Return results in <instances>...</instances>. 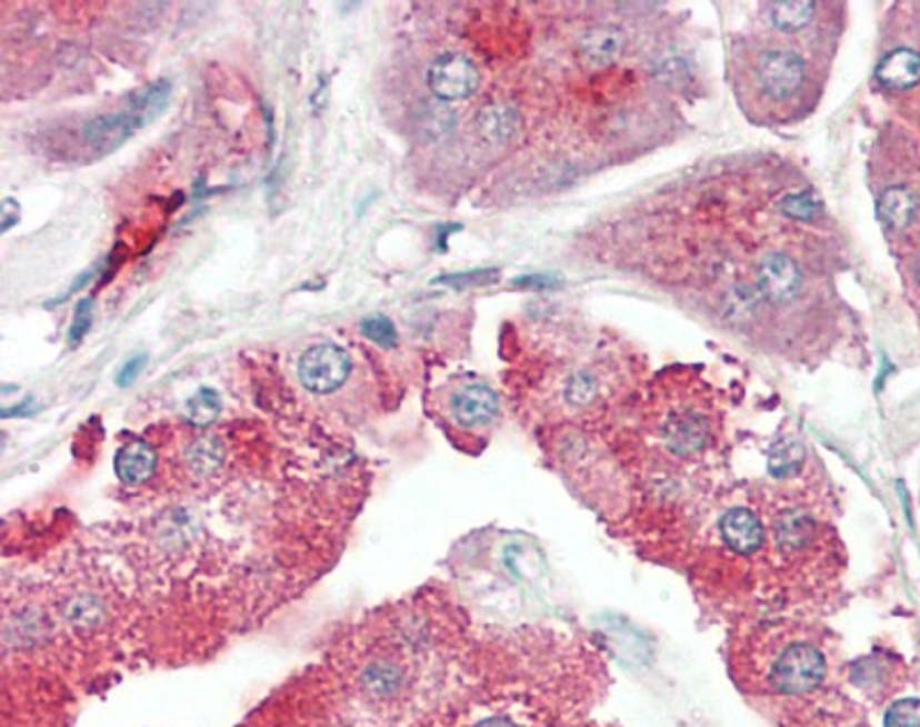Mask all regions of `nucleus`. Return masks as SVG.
<instances>
[{"instance_id":"14","label":"nucleus","mask_w":920,"mask_h":727,"mask_svg":"<svg viewBox=\"0 0 920 727\" xmlns=\"http://www.w3.org/2000/svg\"><path fill=\"white\" fill-rule=\"evenodd\" d=\"M184 412L193 426H210L221 415V396L210 387L199 389L189 396Z\"/></svg>"},{"instance_id":"20","label":"nucleus","mask_w":920,"mask_h":727,"mask_svg":"<svg viewBox=\"0 0 920 727\" xmlns=\"http://www.w3.org/2000/svg\"><path fill=\"white\" fill-rule=\"evenodd\" d=\"M361 332H364L373 343H378L382 348H391V346H397V341H399L397 327H393V322L384 316H373V318L361 322Z\"/></svg>"},{"instance_id":"5","label":"nucleus","mask_w":920,"mask_h":727,"mask_svg":"<svg viewBox=\"0 0 920 727\" xmlns=\"http://www.w3.org/2000/svg\"><path fill=\"white\" fill-rule=\"evenodd\" d=\"M479 83V68L463 53H444L429 68V88L447 102L472 97Z\"/></svg>"},{"instance_id":"2","label":"nucleus","mask_w":920,"mask_h":727,"mask_svg":"<svg viewBox=\"0 0 920 727\" xmlns=\"http://www.w3.org/2000/svg\"><path fill=\"white\" fill-rule=\"evenodd\" d=\"M750 77L764 97H769L776 104H782L790 102V99L803 88L806 62L792 49L769 47L752 58Z\"/></svg>"},{"instance_id":"16","label":"nucleus","mask_w":920,"mask_h":727,"mask_svg":"<svg viewBox=\"0 0 920 727\" xmlns=\"http://www.w3.org/2000/svg\"><path fill=\"white\" fill-rule=\"evenodd\" d=\"M814 17V3H778L773 6L771 21L782 32H799Z\"/></svg>"},{"instance_id":"19","label":"nucleus","mask_w":920,"mask_h":727,"mask_svg":"<svg viewBox=\"0 0 920 727\" xmlns=\"http://www.w3.org/2000/svg\"><path fill=\"white\" fill-rule=\"evenodd\" d=\"M886 727H920V700L907 698L889 707L883 716Z\"/></svg>"},{"instance_id":"8","label":"nucleus","mask_w":920,"mask_h":727,"mask_svg":"<svg viewBox=\"0 0 920 727\" xmlns=\"http://www.w3.org/2000/svg\"><path fill=\"white\" fill-rule=\"evenodd\" d=\"M803 277L797 262L787 253H769L758 268V288L773 305H787L797 300Z\"/></svg>"},{"instance_id":"3","label":"nucleus","mask_w":920,"mask_h":727,"mask_svg":"<svg viewBox=\"0 0 920 727\" xmlns=\"http://www.w3.org/2000/svg\"><path fill=\"white\" fill-rule=\"evenodd\" d=\"M350 355L334 343H320L309 348L298 364L302 385L313 394H332L341 389L350 378Z\"/></svg>"},{"instance_id":"21","label":"nucleus","mask_w":920,"mask_h":727,"mask_svg":"<svg viewBox=\"0 0 920 727\" xmlns=\"http://www.w3.org/2000/svg\"><path fill=\"white\" fill-rule=\"evenodd\" d=\"M617 49H619V38H617V32H610V30L594 32V36H591L584 44V51L589 53V58L597 62H608L617 53Z\"/></svg>"},{"instance_id":"17","label":"nucleus","mask_w":920,"mask_h":727,"mask_svg":"<svg viewBox=\"0 0 920 727\" xmlns=\"http://www.w3.org/2000/svg\"><path fill=\"white\" fill-rule=\"evenodd\" d=\"M803 447L794 440L780 442L769 456V470L773 477H790L803 466Z\"/></svg>"},{"instance_id":"12","label":"nucleus","mask_w":920,"mask_h":727,"mask_svg":"<svg viewBox=\"0 0 920 727\" xmlns=\"http://www.w3.org/2000/svg\"><path fill=\"white\" fill-rule=\"evenodd\" d=\"M879 219L886 228L891 230H904L918 212V198L907 187H891L879 196L877 203Z\"/></svg>"},{"instance_id":"25","label":"nucleus","mask_w":920,"mask_h":727,"mask_svg":"<svg viewBox=\"0 0 920 727\" xmlns=\"http://www.w3.org/2000/svg\"><path fill=\"white\" fill-rule=\"evenodd\" d=\"M146 361H148V357H146V355L131 357V359L124 364V367L120 369V374H118V385H120V387H129L131 382H134V380L139 378V374L143 371Z\"/></svg>"},{"instance_id":"18","label":"nucleus","mask_w":920,"mask_h":727,"mask_svg":"<svg viewBox=\"0 0 920 727\" xmlns=\"http://www.w3.org/2000/svg\"><path fill=\"white\" fill-rule=\"evenodd\" d=\"M597 394H599V380L594 378V374H591V371H578L567 382V389H564L567 401L571 406H578V408H582V406L594 401Z\"/></svg>"},{"instance_id":"28","label":"nucleus","mask_w":920,"mask_h":727,"mask_svg":"<svg viewBox=\"0 0 920 727\" xmlns=\"http://www.w3.org/2000/svg\"><path fill=\"white\" fill-rule=\"evenodd\" d=\"M918 279H920V262H918Z\"/></svg>"},{"instance_id":"10","label":"nucleus","mask_w":920,"mask_h":727,"mask_svg":"<svg viewBox=\"0 0 920 727\" xmlns=\"http://www.w3.org/2000/svg\"><path fill=\"white\" fill-rule=\"evenodd\" d=\"M113 466H116V475L120 477V481L139 486V484H146L154 475L157 451L148 442L134 440V442L124 445L116 454Z\"/></svg>"},{"instance_id":"11","label":"nucleus","mask_w":920,"mask_h":727,"mask_svg":"<svg viewBox=\"0 0 920 727\" xmlns=\"http://www.w3.org/2000/svg\"><path fill=\"white\" fill-rule=\"evenodd\" d=\"M877 79L881 86L893 90L916 86L920 81V53H916L913 49L891 51L879 62Z\"/></svg>"},{"instance_id":"6","label":"nucleus","mask_w":920,"mask_h":727,"mask_svg":"<svg viewBox=\"0 0 920 727\" xmlns=\"http://www.w3.org/2000/svg\"><path fill=\"white\" fill-rule=\"evenodd\" d=\"M148 122L150 118L146 116V111L134 102V99H129V107L124 111L107 113V116L86 122L83 137L92 146H100L102 150H113L134 137L137 131Z\"/></svg>"},{"instance_id":"13","label":"nucleus","mask_w":920,"mask_h":727,"mask_svg":"<svg viewBox=\"0 0 920 727\" xmlns=\"http://www.w3.org/2000/svg\"><path fill=\"white\" fill-rule=\"evenodd\" d=\"M520 113L509 104H490L479 111L477 129L488 143H507L516 137Z\"/></svg>"},{"instance_id":"4","label":"nucleus","mask_w":920,"mask_h":727,"mask_svg":"<svg viewBox=\"0 0 920 727\" xmlns=\"http://www.w3.org/2000/svg\"><path fill=\"white\" fill-rule=\"evenodd\" d=\"M659 434L672 454L696 456L711 440V424L702 410L677 408L661 419Z\"/></svg>"},{"instance_id":"24","label":"nucleus","mask_w":920,"mask_h":727,"mask_svg":"<svg viewBox=\"0 0 920 727\" xmlns=\"http://www.w3.org/2000/svg\"><path fill=\"white\" fill-rule=\"evenodd\" d=\"M784 210L790 212L792 217H799V219H812V215L819 210V206L812 198V193H799V196L787 198Z\"/></svg>"},{"instance_id":"1","label":"nucleus","mask_w":920,"mask_h":727,"mask_svg":"<svg viewBox=\"0 0 920 727\" xmlns=\"http://www.w3.org/2000/svg\"><path fill=\"white\" fill-rule=\"evenodd\" d=\"M827 677V658L812 643H787L769 668V686L780 696H803Z\"/></svg>"},{"instance_id":"22","label":"nucleus","mask_w":920,"mask_h":727,"mask_svg":"<svg viewBox=\"0 0 920 727\" xmlns=\"http://www.w3.org/2000/svg\"><path fill=\"white\" fill-rule=\"evenodd\" d=\"M92 300H81L79 305H77V311H74V322H72V332H70V341H72V346H77L86 335H88V329L92 327Z\"/></svg>"},{"instance_id":"15","label":"nucleus","mask_w":920,"mask_h":727,"mask_svg":"<svg viewBox=\"0 0 920 727\" xmlns=\"http://www.w3.org/2000/svg\"><path fill=\"white\" fill-rule=\"evenodd\" d=\"M187 458L196 475H212L223 462V447L217 438H201L191 445Z\"/></svg>"},{"instance_id":"23","label":"nucleus","mask_w":920,"mask_h":727,"mask_svg":"<svg viewBox=\"0 0 920 727\" xmlns=\"http://www.w3.org/2000/svg\"><path fill=\"white\" fill-rule=\"evenodd\" d=\"M496 277H498L496 270H474V272H466V275L438 277L436 283H447V286L463 288V286H474V283H490V281H496Z\"/></svg>"},{"instance_id":"27","label":"nucleus","mask_w":920,"mask_h":727,"mask_svg":"<svg viewBox=\"0 0 920 727\" xmlns=\"http://www.w3.org/2000/svg\"><path fill=\"white\" fill-rule=\"evenodd\" d=\"M477 727H516L509 718H488L483 723H479Z\"/></svg>"},{"instance_id":"7","label":"nucleus","mask_w":920,"mask_h":727,"mask_svg":"<svg viewBox=\"0 0 920 727\" xmlns=\"http://www.w3.org/2000/svg\"><path fill=\"white\" fill-rule=\"evenodd\" d=\"M451 419L463 428H481L498 419L500 399L498 394L486 385L470 382L456 389L449 399Z\"/></svg>"},{"instance_id":"26","label":"nucleus","mask_w":920,"mask_h":727,"mask_svg":"<svg viewBox=\"0 0 920 727\" xmlns=\"http://www.w3.org/2000/svg\"><path fill=\"white\" fill-rule=\"evenodd\" d=\"M19 212H21V208H19V203L14 201V198H6V201H3V233H8V230L19 221Z\"/></svg>"},{"instance_id":"9","label":"nucleus","mask_w":920,"mask_h":727,"mask_svg":"<svg viewBox=\"0 0 920 727\" xmlns=\"http://www.w3.org/2000/svg\"><path fill=\"white\" fill-rule=\"evenodd\" d=\"M720 535L730 550L743 557L760 552L764 546L762 520L743 507H734L720 518Z\"/></svg>"}]
</instances>
